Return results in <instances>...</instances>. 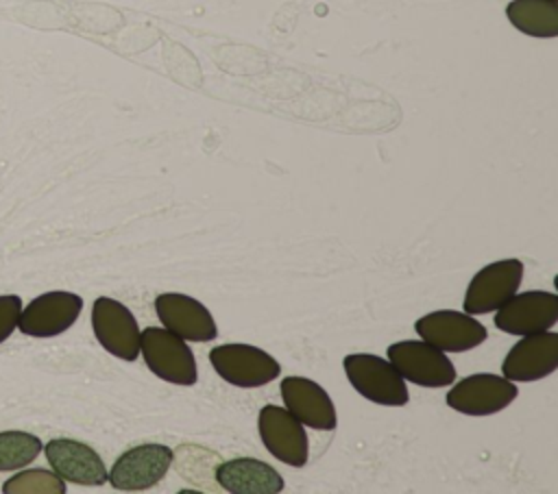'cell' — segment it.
<instances>
[{
    "label": "cell",
    "instance_id": "obj_3",
    "mask_svg": "<svg viewBox=\"0 0 558 494\" xmlns=\"http://www.w3.org/2000/svg\"><path fill=\"white\" fill-rule=\"evenodd\" d=\"M214 370L231 385L259 387L279 376L281 366L266 350L251 344H222L209 350Z\"/></svg>",
    "mask_w": 558,
    "mask_h": 494
},
{
    "label": "cell",
    "instance_id": "obj_6",
    "mask_svg": "<svg viewBox=\"0 0 558 494\" xmlns=\"http://www.w3.org/2000/svg\"><path fill=\"white\" fill-rule=\"evenodd\" d=\"M172 457V450L163 444L133 446L116 459L107 472V481L120 492L148 490L166 477Z\"/></svg>",
    "mask_w": 558,
    "mask_h": 494
},
{
    "label": "cell",
    "instance_id": "obj_1",
    "mask_svg": "<svg viewBox=\"0 0 558 494\" xmlns=\"http://www.w3.org/2000/svg\"><path fill=\"white\" fill-rule=\"evenodd\" d=\"M140 350L148 370L174 385H194L198 379L196 359L183 337L166 326H148L140 333Z\"/></svg>",
    "mask_w": 558,
    "mask_h": 494
},
{
    "label": "cell",
    "instance_id": "obj_13",
    "mask_svg": "<svg viewBox=\"0 0 558 494\" xmlns=\"http://www.w3.org/2000/svg\"><path fill=\"white\" fill-rule=\"evenodd\" d=\"M155 311L161 324L183 339L211 342L218 335V329L209 309L192 296L177 294V292L157 294Z\"/></svg>",
    "mask_w": 558,
    "mask_h": 494
},
{
    "label": "cell",
    "instance_id": "obj_9",
    "mask_svg": "<svg viewBox=\"0 0 558 494\" xmlns=\"http://www.w3.org/2000/svg\"><path fill=\"white\" fill-rule=\"evenodd\" d=\"M523 279V263L519 259H501L484 265L469 283L462 302L464 313L480 316L501 307L512 294H517Z\"/></svg>",
    "mask_w": 558,
    "mask_h": 494
},
{
    "label": "cell",
    "instance_id": "obj_11",
    "mask_svg": "<svg viewBox=\"0 0 558 494\" xmlns=\"http://www.w3.org/2000/svg\"><path fill=\"white\" fill-rule=\"evenodd\" d=\"M423 342L440 348L442 353H464L486 339V329L471 316L451 309L427 313L414 322Z\"/></svg>",
    "mask_w": 558,
    "mask_h": 494
},
{
    "label": "cell",
    "instance_id": "obj_19",
    "mask_svg": "<svg viewBox=\"0 0 558 494\" xmlns=\"http://www.w3.org/2000/svg\"><path fill=\"white\" fill-rule=\"evenodd\" d=\"M41 453V440L26 431L0 433V472L28 466Z\"/></svg>",
    "mask_w": 558,
    "mask_h": 494
},
{
    "label": "cell",
    "instance_id": "obj_10",
    "mask_svg": "<svg viewBox=\"0 0 558 494\" xmlns=\"http://www.w3.org/2000/svg\"><path fill=\"white\" fill-rule=\"evenodd\" d=\"M83 309V298L72 292H46L22 307L17 329L31 337H54L68 331Z\"/></svg>",
    "mask_w": 558,
    "mask_h": 494
},
{
    "label": "cell",
    "instance_id": "obj_20",
    "mask_svg": "<svg viewBox=\"0 0 558 494\" xmlns=\"http://www.w3.org/2000/svg\"><path fill=\"white\" fill-rule=\"evenodd\" d=\"M2 492L4 494H28V492L63 494L65 492V483H63V479L57 472L35 468V470L17 472L9 481H4Z\"/></svg>",
    "mask_w": 558,
    "mask_h": 494
},
{
    "label": "cell",
    "instance_id": "obj_16",
    "mask_svg": "<svg viewBox=\"0 0 558 494\" xmlns=\"http://www.w3.org/2000/svg\"><path fill=\"white\" fill-rule=\"evenodd\" d=\"M281 396H283L286 409L301 424H307L320 431L336 429L338 420H336V407L331 403V396L312 379L286 376L281 381Z\"/></svg>",
    "mask_w": 558,
    "mask_h": 494
},
{
    "label": "cell",
    "instance_id": "obj_2",
    "mask_svg": "<svg viewBox=\"0 0 558 494\" xmlns=\"http://www.w3.org/2000/svg\"><path fill=\"white\" fill-rule=\"evenodd\" d=\"M342 366L349 383L364 398L388 407H401L410 400L405 379L390 361L371 353H351L342 359Z\"/></svg>",
    "mask_w": 558,
    "mask_h": 494
},
{
    "label": "cell",
    "instance_id": "obj_21",
    "mask_svg": "<svg viewBox=\"0 0 558 494\" xmlns=\"http://www.w3.org/2000/svg\"><path fill=\"white\" fill-rule=\"evenodd\" d=\"M22 311V298L17 294L0 296V344L17 329V318Z\"/></svg>",
    "mask_w": 558,
    "mask_h": 494
},
{
    "label": "cell",
    "instance_id": "obj_7",
    "mask_svg": "<svg viewBox=\"0 0 558 494\" xmlns=\"http://www.w3.org/2000/svg\"><path fill=\"white\" fill-rule=\"evenodd\" d=\"M519 390L499 374H469L447 392V405L466 416H490L506 409Z\"/></svg>",
    "mask_w": 558,
    "mask_h": 494
},
{
    "label": "cell",
    "instance_id": "obj_5",
    "mask_svg": "<svg viewBox=\"0 0 558 494\" xmlns=\"http://www.w3.org/2000/svg\"><path fill=\"white\" fill-rule=\"evenodd\" d=\"M92 329L98 344L122 361H135L140 355V326L135 316L120 302L107 296L94 300Z\"/></svg>",
    "mask_w": 558,
    "mask_h": 494
},
{
    "label": "cell",
    "instance_id": "obj_4",
    "mask_svg": "<svg viewBox=\"0 0 558 494\" xmlns=\"http://www.w3.org/2000/svg\"><path fill=\"white\" fill-rule=\"evenodd\" d=\"M388 361L405 381H412L421 387H447L456 379V368L449 357L427 342L403 339L390 344Z\"/></svg>",
    "mask_w": 558,
    "mask_h": 494
},
{
    "label": "cell",
    "instance_id": "obj_17",
    "mask_svg": "<svg viewBox=\"0 0 558 494\" xmlns=\"http://www.w3.org/2000/svg\"><path fill=\"white\" fill-rule=\"evenodd\" d=\"M216 481L231 494H277L283 490V477L255 457H235L220 464Z\"/></svg>",
    "mask_w": 558,
    "mask_h": 494
},
{
    "label": "cell",
    "instance_id": "obj_14",
    "mask_svg": "<svg viewBox=\"0 0 558 494\" xmlns=\"http://www.w3.org/2000/svg\"><path fill=\"white\" fill-rule=\"evenodd\" d=\"M558 368V333L541 331L521 335L501 363L510 381H538Z\"/></svg>",
    "mask_w": 558,
    "mask_h": 494
},
{
    "label": "cell",
    "instance_id": "obj_12",
    "mask_svg": "<svg viewBox=\"0 0 558 494\" xmlns=\"http://www.w3.org/2000/svg\"><path fill=\"white\" fill-rule=\"evenodd\" d=\"M259 437L266 450L279 461L301 468L307 461V433L303 424L279 405H264L257 418Z\"/></svg>",
    "mask_w": 558,
    "mask_h": 494
},
{
    "label": "cell",
    "instance_id": "obj_8",
    "mask_svg": "<svg viewBox=\"0 0 558 494\" xmlns=\"http://www.w3.org/2000/svg\"><path fill=\"white\" fill-rule=\"evenodd\" d=\"M495 324L510 335H530L547 331L558 320V296L554 292L530 289L512 294L495 309Z\"/></svg>",
    "mask_w": 558,
    "mask_h": 494
},
{
    "label": "cell",
    "instance_id": "obj_15",
    "mask_svg": "<svg viewBox=\"0 0 558 494\" xmlns=\"http://www.w3.org/2000/svg\"><path fill=\"white\" fill-rule=\"evenodd\" d=\"M41 448L48 464L63 481L78 485H102L107 481V468L92 446L78 440L57 437Z\"/></svg>",
    "mask_w": 558,
    "mask_h": 494
},
{
    "label": "cell",
    "instance_id": "obj_18",
    "mask_svg": "<svg viewBox=\"0 0 558 494\" xmlns=\"http://www.w3.org/2000/svg\"><path fill=\"white\" fill-rule=\"evenodd\" d=\"M512 26L532 37L558 35V2L556 0H512L506 7Z\"/></svg>",
    "mask_w": 558,
    "mask_h": 494
}]
</instances>
